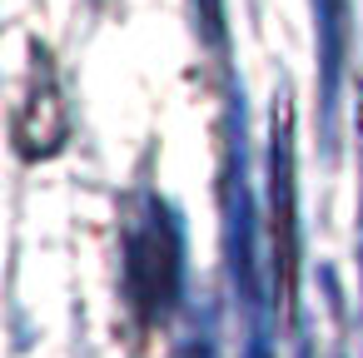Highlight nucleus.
Instances as JSON below:
<instances>
[{
    "label": "nucleus",
    "mask_w": 363,
    "mask_h": 358,
    "mask_svg": "<svg viewBox=\"0 0 363 358\" xmlns=\"http://www.w3.org/2000/svg\"><path fill=\"white\" fill-rule=\"evenodd\" d=\"M269 259H274V293L294 318L298 313V189H294L289 95L274 100V125H269Z\"/></svg>",
    "instance_id": "7ed1b4c3"
},
{
    "label": "nucleus",
    "mask_w": 363,
    "mask_h": 358,
    "mask_svg": "<svg viewBox=\"0 0 363 358\" xmlns=\"http://www.w3.org/2000/svg\"><path fill=\"white\" fill-rule=\"evenodd\" d=\"M70 135V120H65V100H60V85L50 75V60L45 50H35V70H30V90L21 100V115H16V150L26 160H50Z\"/></svg>",
    "instance_id": "20e7f679"
},
{
    "label": "nucleus",
    "mask_w": 363,
    "mask_h": 358,
    "mask_svg": "<svg viewBox=\"0 0 363 358\" xmlns=\"http://www.w3.org/2000/svg\"><path fill=\"white\" fill-rule=\"evenodd\" d=\"M224 249H229V279L234 298L244 313L249 353L244 358H269L274 338V284L264 274V249H259V209H254V184H249V155H244V110L229 120V164H224Z\"/></svg>",
    "instance_id": "f257e3e1"
},
{
    "label": "nucleus",
    "mask_w": 363,
    "mask_h": 358,
    "mask_svg": "<svg viewBox=\"0 0 363 358\" xmlns=\"http://www.w3.org/2000/svg\"><path fill=\"white\" fill-rule=\"evenodd\" d=\"M313 26H318V105H323V140L333 145L338 90H343L348 40H353V11H348V0H313Z\"/></svg>",
    "instance_id": "39448f33"
},
{
    "label": "nucleus",
    "mask_w": 363,
    "mask_h": 358,
    "mask_svg": "<svg viewBox=\"0 0 363 358\" xmlns=\"http://www.w3.org/2000/svg\"><path fill=\"white\" fill-rule=\"evenodd\" d=\"M184 289L179 219L160 194H145L125 224V298L145 323H164Z\"/></svg>",
    "instance_id": "f03ea898"
}]
</instances>
